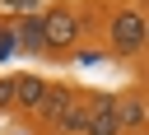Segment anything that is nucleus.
<instances>
[{"instance_id":"obj_9","label":"nucleus","mask_w":149,"mask_h":135,"mask_svg":"<svg viewBox=\"0 0 149 135\" xmlns=\"http://www.w3.org/2000/svg\"><path fill=\"white\" fill-rule=\"evenodd\" d=\"M9 51H14V33L5 28V33H0V56H9Z\"/></svg>"},{"instance_id":"obj_2","label":"nucleus","mask_w":149,"mask_h":135,"mask_svg":"<svg viewBox=\"0 0 149 135\" xmlns=\"http://www.w3.org/2000/svg\"><path fill=\"white\" fill-rule=\"evenodd\" d=\"M144 47V14L140 9H121L112 19V51L116 56H135Z\"/></svg>"},{"instance_id":"obj_7","label":"nucleus","mask_w":149,"mask_h":135,"mask_svg":"<svg viewBox=\"0 0 149 135\" xmlns=\"http://www.w3.org/2000/svg\"><path fill=\"white\" fill-rule=\"evenodd\" d=\"M56 130L61 135H84V98H70L56 116Z\"/></svg>"},{"instance_id":"obj_10","label":"nucleus","mask_w":149,"mask_h":135,"mask_svg":"<svg viewBox=\"0 0 149 135\" xmlns=\"http://www.w3.org/2000/svg\"><path fill=\"white\" fill-rule=\"evenodd\" d=\"M0 107H9V79H0Z\"/></svg>"},{"instance_id":"obj_1","label":"nucleus","mask_w":149,"mask_h":135,"mask_svg":"<svg viewBox=\"0 0 149 135\" xmlns=\"http://www.w3.org/2000/svg\"><path fill=\"white\" fill-rule=\"evenodd\" d=\"M42 42H47V51H70V47L79 42V19H74V9H65V5L47 9V19H42Z\"/></svg>"},{"instance_id":"obj_4","label":"nucleus","mask_w":149,"mask_h":135,"mask_svg":"<svg viewBox=\"0 0 149 135\" xmlns=\"http://www.w3.org/2000/svg\"><path fill=\"white\" fill-rule=\"evenodd\" d=\"M42 93H47V84H42L37 74H14V79H9V107H23V112H37Z\"/></svg>"},{"instance_id":"obj_5","label":"nucleus","mask_w":149,"mask_h":135,"mask_svg":"<svg viewBox=\"0 0 149 135\" xmlns=\"http://www.w3.org/2000/svg\"><path fill=\"white\" fill-rule=\"evenodd\" d=\"M70 98H74L70 88H61V84H47V93H42V102H37V116H42L47 126H56V116H61V107H65Z\"/></svg>"},{"instance_id":"obj_3","label":"nucleus","mask_w":149,"mask_h":135,"mask_svg":"<svg viewBox=\"0 0 149 135\" xmlns=\"http://www.w3.org/2000/svg\"><path fill=\"white\" fill-rule=\"evenodd\" d=\"M116 98H84V135H116Z\"/></svg>"},{"instance_id":"obj_6","label":"nucleus","mask_w":149,"mask_h":135,"mask_svg":"<svg viewBox=\"0 0 149 135\" xmlns=\"http://www.w3.org/2000/svg\"><path fill=\"white\" fill-rule=\"evenodd\" d=\"M116 126H130V130H140V126H144V98H140V93L116 98Z\"/></svg>"},{"instance_id":"obj_8","label":"nucleus","mask_w":149,"mask_h":135,"mask_svg":"<svg viewBox=\"0 0 149 135\" xmlns=\"http://www.w3.org/2000/svg\"><path fill=\"white\" fill-rule=\"evenodd\" d=\"M14 42H19L23 51H47V42H42V19H23V23L14 28Z\"/></svg>"}]
</instances>
